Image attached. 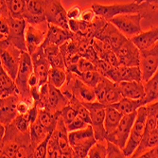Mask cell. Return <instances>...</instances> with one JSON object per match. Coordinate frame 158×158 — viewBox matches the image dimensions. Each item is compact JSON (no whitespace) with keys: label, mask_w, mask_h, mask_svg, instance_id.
Listing matches in <instances>:
<instances>
[{"label":"cell","mask_w":158,"mask_h":158,"mask_svg":"<svg viewBox=\"0 0 158 158\" xmlns=\"http://www.w3.org/2000/svg\"><path fill=\"white\" fill-rule=\"evenodd\" d=\"M5 135L0 144V157H34V148L31 145V133L25 134L20 132L13 122L5 125Z\"/></svg>","instance_id":"obj_1"},{"label":"cell","mask_w":158,"mask_h":158,"mask_svg":"<svg viewBox=\"0 0 158 158\" xmlns=\"http://www.w3.org/2000/svg\"><path fill=\"white\" fill-rule=\"evenodd\" d=\"M69 144L79 158L88 157V152L97 142L92 125L68 134Z\"/></svg>","instance_id":"obj_2"},{"label":"cell","mask_w":158,"mask_h":158,"mask_svg":"<svg viewBox=\"0 0 158 158\" xmlns=\"http://www.w3.org/2000/svg\"><path fill=\"white\" fill-rule=\"evenodd\" d=\"M33 72V64L31 54L27 51H22L20 66L17 77L15 79V82L20 94V98L26 99L34 104V100L31 93V88L28 86V79Z\"/></svg>","instance_id":"obj_3"},{"label":"cell","mask_w":158,"mask_h":158,"mask_svg":"<svg viewBox=\"0 0 158 158\" xmlns=\"http://www.w3.org/2000/svg\"><path fill=\"white\" fill-rule=\"evenodd\" d=\"M146 121H147V109L146 106H141L137 110L136 118L131 130L130 136L128 138L125 147L123 148V152L126 157H132L140 142L145 135L146 129Z\"/></svg>","instance_id":"obj_4"},{"label":"cell","mask_w":158,"mask_h":158,"mask_svg":"<svg viewBox=\"0 0 158 158\" xmlns=\"http://www.w3.org/2000/svg\"><path fill=\"white\" fill-rule=\"evenodd\" d=\"M147 6L142 3L138 4L136 2L127 3V4H112V5H100L93 4L92 9L96 11L97 15L104 18L108 22L114 16L125 13H138Z\"/></svg>","instance_id":"obj_5"},{"label":"cell","mask_w":158,"mask_h":158,"mask_svg":"<svg viewBox=\"0 0 158 158\" xmlns=\"http://www.w3.org/2000/svg\"><path fill=\"white\" fill-rule=\"evenodd\" d=\"M142 14L138 13H125L113 17L109 22L114 24L128 39H132L142 32L141 20Z\"/></svg>","instance_id":"obj_6"},{"label":"cell","mask_w":158,"mask_h":158,"mask_svg":"<svg viewBox=\"0 0 158 158\" xmlns=\"http://www.w3.org/2000/svg\"><path fill=\"white\" fill-rule=\"evenodd\" d=\"M0 46H1L0 47L1 48V53H0L1 66L15 81L20 66L22 51L7 43H1Z\"/></svg>","instance_id":"obj_7"},{"label":"cell","mask_w":158,"mask_h":158,"mask_svg":"<svg viewBox=\"0 0 158 158\" xmlns=\"http://www.w3.org/2000/svg\"><path fill=\"white\" fill-rule=\"evenodd\" d=\"M82 103L87 107L89 111L91 125L93 127L97 140H105L108 135L104 126L106 105L98 102V100L93 102H82Z\"/></svg>","instance_id":"obj_8"},{"label":"cell","mask_w":158,"mask_h":158,"mask_svg":"<svg viewBox=\"0 0 158 158\" xmlns=\"http://www.w3.org/2000/svg\"><path fill=\"white\" fill-rule=\"evenodd\" d=\"M136 114H137V112H135V113L123 116L118 126L116 128V130L107 135L106 140L112 141L113 143L117 144L123 150V148L125 147L126 143L128 141L129 136H130L131 130L135 123V120L136 118Z\"/></svg>","instance_id":"obj_9"},{"label":"cell","mask_w":158,"mask_h":158,"mask_svg":"<svg viewBox=\"0 0 158 158\" xmlns=\"http://www.w3.org/2000/svg\"><path fill=\"white\" fill-rule=\"evenodd\" d=\"M10 27V37L6 42L0 43H7L14 48L20 49L21 51H27L26 45V28L27 26V22L25 19H18L10 17L7 19Z\"/></svg>","instance_id":"obj_10"},{"label":"cell","mask_w":158,"mask_h":158,"mask_svg":"<svg viewBox=\"0 0 158 158\" xmlns=\"http://www.w3.org/2000/svg\"><path fill=\"white\" fill-rule=\"evenodd\" d=\"M142 81H147L158 69V41L152 48L140 51V65Z\"/></svg>","instance_id":"obj_11"},{"label":"cell","mask_w":158,"mask_h":158,"mask_svg":"<svg viewBox=\"0 0 158 158\" xmlns=\"http://www.w3.org/2000/svg\"><path fill=\"white\" fill-rule=\"evenodd\" d=\"M46 18L49 24L70 30L67 10L63 7L61 0H46Z\"/></svg>","instance_id":"obj_12"},{"label":"cell","mask_w":158,"mask_h":158,"mask_svg":"<svg viewBox=\"0 0 158 158\" xmlns=\"http://www.w3.org/2000/svg\"><path fill=\"white\" fill-rule=\"evenodd\" d=\"M107 79L114 83H119L121 81H143L142 73L139 66H126L119 65L118 67L112 66L108 72L105 74Z\"/></svg>","instance_id":"obj_13"},{"label":"cell","mask_w":158,"mask_h":158,"mask_svg":"<svg viewBox=\"0 0 158 158\" xmlns=\"http://www.w3.org/2000/svg\"><path fill=\"white\" fill-rule=\"evenodd\" d=\"M27 13L25 20L32 26H46V0H26Z\"/></svg>","instance_id":"obj_14"},{"label":"cell","mask_w":158,"mask_h":158,"mask_svg":"<svg viewBox=\"0 0 158 158\" xmlns=\"http://www.w3.org/2000/svg\"><path fill=\"white\" fill-rule=\"evenodd\" d=\"M33 71L39 79V86L48 82V73L51 68V64L45 53L43 46L34 51L31 55Z\"/></svg>","instance_id":"obj_15"},{"label":"cell","mask_w":158,"mask_h":158,"mask_svg":"<svg viewBox=\"0 0 158 158\" xmlns=\"http://www.w3.org/2000/svg\"><path fill=\"white\" fill-rule=\"evenodd\" d=\"M95 38L108 43L114 52L118 50L123 46L124 43L128 40V38L125 35H123V33L111 22H108L103 30Z\"/></svg>","instance_id":"obj_16"},{"label":"cell","mask_w":158,"mask_h":158,"mask_svg":"<svg viewBox=\"0 0 158 158\" xmlns=\"http://www.w3.org/2000/svg\"><path fill=\"white\" fill-rule=\"evenodd\" d=\"M116 54L121 65L139 66L140 65V50L134 44L131 39H128L123 46L116 51Z\"/></svg>","instance_id":"obj_17"},{"label":"cell","mask_w":158,"mask_h":158,"mask_svg":"<svg viewBox=\"0 0 158 158\" xmlns=\"http://www.w3.org/2000/svg\"><path fill=\"white\" fill-rule=\"evenodd\" d=\"M20 95L14 94L0 99V123L7 125L11 123L18 116L17 103Z\"/></svg>","instance_id":"obj_18"},{"label":"cell","mask_w":158,"mask_h":158,"mask_svg":"<svg viewBox=\"0 0 158 158\" xmlns=\"http://www.w3.org/2000/svg\"><path fill=\"white\" fill-rule=\"evenodd\" d=\"M48 31L39 28L35 26L27 24L26 28V45L27 52L31 55L41 48L46 41Z\"/></svg>","instance_id":"obj_19"},{"label":"cell","mask_w":158,"mask_h":158,"mask_svg":"<svg viewBox=\"0 0 158 158\" xmlns=\"http://www.w3.org/2000/svg\"><path fill=\"white\" fill-rule=\"evenodd\" d=\"M53 133L56 135L59 146L64 153V157H67V158L77 157L76 153L74 152L73 149L71 148V146L69 144V137H68L69 132L67 131L66 125L61 116L58 119V123H57V126H56Z\"/></svg>","instance_id":"obj_20"},{"label":"cell","mask_w":158,"mask_h":158,"mask_svg":"<svg viewBox=\"0 0 158 158\" xmlns=\"http://www.w3.org/2000/svg\"><path fill=\"white\" fill-rule=\"evenodd\" d=\"M73 37L74 32H72L70 30H65L64 27L48 23V30L45 42L60 47Z\"/></svg>","instance_id":"obj_21"},{"label":"cell","mask_w":158,"mask_h":158,"mask_svg":"<svg viewBox=\"0 0 158 158\" xmlns=\"http://www.w3.org/2000/svg\"><path fill=\"white\" fill-rule=\"evenodd\" d=\"M48 84H49V97H48V105L47 110L52 113H59L66 105L69 104V102L60 88L55 87L54 85L50 83Z\"/></svg>","instance_id":"obj_22"},{"label":"cell","mask_w":158,"mask_h":158,"mask_svg":"<svg viewBox=\"0 0 158 158\" xmlns=\"http://www.w3.org/2000/svg\"><path fill=\"white\" fill-rule=\"evenodd\" d=\"M123 98L140 99L145 97V88L143 81H121L118 83Z\"/></svg>","instance_id":"obj_23"},{"label":"cell","mask_w":158,"mask_h":158,"mask_svg":"<svg viewBox=\"0 0 158 158\" xmlns=\"http://www.w3.org/2000/svg\"><path fill=\"white\" fill-rule=\"evenodd\" d=\"M134 44L138 48V49L146 50L155 45L158 41V27H152L151 30L141 32L140 34L135 36L131 39Z\"/></svg>","instance_id":"obj_24"},{"label":"cell","mask_w":158,"mask_h":158,"mask_svg":"<svg viewBox=\"0 0 158 158\" xmlns=\"http://www.w3.org/2000/svg\"><path fill=\"white\" fill-rule=\"evenodd\" d=\"M0 83H1V86H0V97L1 98L14 94L20 95L15 81L8 74V72L2 66L0 67Z\"/></svg>","instance_id":"obj_25"},{"label":"cell","mask_w":158,"mask_h":158,"mask_svg":"<svg viewBox=\"0 0 158 158\" xmlns=\"http://www.w3.org/2000/svg\"><path fill=\"white\" fill-rule=\"evenodd\" d=\"M145 88V97L141 98L143 105H147L151 102L158 100V69L153 76L147 81H143Z\"/></svg>","instance_id":"obj_26"},{"label":"cell","mask_w":158,"mask_h":158,"mask_svg":"<svg viewBox=\"0 0 158 158\" xmlns=\"http://www.w3.org/2000/svg\"><path fill=\"white\" fill-rule=\"evenodd\" d=\"M123 118V114L112 105H107L105 108V119L104 126L107 134H110L116 130L119 122Z\"/></svg>","instance_id":"obj_27"},{"label":"cell","mask_w":158,"mask_h":158,"mask_svg":"<svg viewBox=\"0 0 158 158\" xmlns=\"http://www.w3.org/2000/svg\"><path fill=\"white\" fill-rule=\"evenodd\" d=\"M60 116H61V112L52 113L47 109L38 108V120L48 132H54Z\"/></svg>","instance_id":"obj_28"},{"label":"cell","mask_w":158,"mask_h":158,"mask_svg":"<svg viewBox=\"0 0 158 158\" xmlns=\"http://www.w3.org/2000/svg\"><path fill=\"white\" fill-rule=\"evenodd\" d=\"M155 146H158V130L155 129L154 131L146 134L143 136L139 146L132 155L133 158L140 157L142 153H144L146 151L150 150L151 148H153Z\"/></svg>","instance_id":"obj_29"},{"label":"cell","mask_w":158,"mask_h":158,"mask_svg":"<svg viewBox=\"0 0 158 158\" xmlns=\"http://www.w3.org/2000/svg\"><path fill=\"white\" fill-rule=\"evenodd\" d=\"M113 107H114L117 110H118L123 116L135 112H137V110L141 107L144 106L142 102V99H133L129 98H122L118 102L112 104Z\"/></svg>","instance_id":"obj_30"},{"label":"cell","mask_w":158,"mask_h":158,"mask_svg":"<svg viewBox=\"0 0 158 158\" xmlns=\"http://www.w3.org/2000/svg\"><path fill=\"white\" fill-rule=\"evenodd\" d=\"M49 133H52V132H48L37 118V120L31 126V145L34 148V151H35V148L38 146V144H40Z\"/></svg>","instance_id":"obj_31"},{"label":"cell","mask_w":158,"mask_h":158,"mask_svg":"<svg viewBox=\"0 0 158 158\" xmlns=\"http://www.w3.org/2000/svg\"><path fill=\"white\" fill-rule=\"evenodd\" d=\"M67 72L65 69L51 67L48 73V83L54 85L57 88H62L66 82Z\"/></svg>","instance_id":"obj_32"},{"label":"cell","mask_w":158,"mask_h":158,"mask_svg":"<svg viewBox=\"0 0 158 158\" xmlns=\"http://www.w3.org/2000/svg\"><path fill=\"white\" fill-rule=\"evenodd\" d=\"M7 3L9 6V10L11 17L18 18V19H25L27 13L26 0H10V2Z\"/></svg>","instance_id":"obj_33"},{"label":"cell","mask_w":158,"mask_h":158,"mask_svg":"<svg viewBox=\"0 0 158 158\" xmlns=\"http://www.w3.org/2000/svg\"><path fill=\"white\" fill-rule=\"evenodd\" d=\"M122 98H123V96H122L121 91L119 89L118 83H114V82L112 81L110 83V85H109L108 89H107L103 104L106 105V106L107 105H112L114 103L118 102Z\"/></svg>","instance_id":"obj_34"},{"label":"cell","mask_w":158,"mask_h":158,"mask_svg":"<svg viewBox=\"0 0 158 158\" xmlns=\"http://www.w3.org/2000/svg\"><path fill=\"white\" fill-rule=\"evenodd\" d=\"M89 158H107V140H97L88 152Z\"/></svg>","instance_id":"obj_35"},{"label":"cell","mask_w":158,"mask_h":158,"mask_svg":"<svg viewBox=\"0 0 158 158\" xmlns=\"http://www.w3.org/2000/svg\"><path fill=\"white\" fill-rule=\"evenodd\" d=\"M78 77L88 86H90L92 88H95L98 84V82L102 81L103 76L100 74L98 70H92V71H87V72L81 73L78 75Z\"/></svg>","instance_id":"obj_36"},{"label":"cell","mask_w":158,"mask_h":158,"mask_svg":"<svg viewBox=\"0 0 158 158\" xmlns=\"http://www.w3.org/2000/svg\"><path fill=\"white\" fill-rule=\"evenodd\" d=\"M47 157L48 158H62L64 157V153L59 146L58 140H57L56 135L53 133L48 146V155Z\"/></svg>","instance_id":"obj_37"},{"label":"cell","mask_w":158,"mask_h":158,"mask_svg":"<svg viewBox=\"0 0 158 158\" xmlns=\"http://www.w3.org/2000/svg\"><path fill=\"white\" fill-rule=\"evenodd\" d=\"M13 124L16 126V128L18 130L22 133H31V120H30V118H28L27 114H18L16 117V118L14 119L13 121Z\"/></svg>","instance_id":"obj_38"},{"label":"cell","mask_w":158,"mask_h":158,"mask_svg":"<svg viewBox=\"0 0 158 158\" xmlns=\"http://www.w3.org/2000/svg\"><path fill=\"white\" fill-rule=\"evenodd\" d=\"M52 134H53V132L49 133L47 135V137L43 140L40 144H38V146L35 148V151H34V157L35 158H45V157H47L48 142H49V139H50Z\"/></svg>","instance_id":"obj_39"},{"label":"cell","mask_w":158,"mask_h":158,"mask_svg":"<svg viewBox=\"0 0 158 158\" xmlns=\"http://www.w3.org/2000/svg\"><path fill=\"white\" fill-rule=\"evenodd\" d=\"M126 157L123 150L112 141L107 140V158H123Z\"/></svg>","instance_id":"obj_40"},{"label":"cell","mask_w":158,"mask_h":158,"mask_svg":"<svg viewBox=\"0 0 158 158\" xmlns=\"http://www.w3.org/2000/svg\"><path fill=\"white\" fill-rule=\"evenodd\" d=\"M77 69H78V73L77 75H80L81 73L87 72V71H92V70H97L96 65L94 63L91 61L87 60L84 57H81L80 60L77 63Z\"/></svg>","instance_id":"obj_41"},{"label":"cell","mask_w":158,"mask_h":158,"mask_svg":"<svg viewBox=\"0 0 158 158\" xmlns=\"http://www.w3.org/2000/svg\"><path fill=\"white\" fill-rule=\"evenodd\" d=\"M78 116V113L76 111V109L71 106L70 104L66 105L62 111H61V117L63 118L65 125H68L70 122H72L73 119Z\"/></svg>","instance_id":"obj_42"},{"label":"cell","mask_w":158,"mask_h":158,"mask_svg":"<svg viewBox=\"0 0 158 158\" xmlns=\"http://www.w3.org/2000/svg\"><path fill=\"white\" fill-rule=\"evenodd\" d=\"M48 59L51 64V67H57V68L66 70V64H65V60H64V57L62 51L58 52L55 55H52L50 57H48Z\"/></svg>","instance_id":"obj_43"},{"label":"cell","mask_w":158,"mask_h":158,"mask_svg":"<svg viewBox=\"0 0 158 158\" xmlns=\"http://www.w3.org/2000/svg\"><path fill=\"white\" fill-rule=\"evenodd\" d=\"M88 125H90V124H88L82 118H81L78 114V116L73 119L72 122H70L68 125H66V128H67V131L70 133V132H73V131L81 130V129H84Z\"/></svg>","instance_id":"obj_44"},{"label":"cell","mask_w":158,"mask_h":158,"mask_svg":"<svg viewBox=\"0 0 158 158\" xmlns=\"http://www.w3.org/2000/svg\"><path fill=\"white\" fill-rule=\"evenodd\" d=\"M10 33V27L9 25V22L6 18L0 17V34H1V39L0 42H6Z\"/></svg>","instance_id":"obj_45"},{"label":"cell","mask_w":158,"mask_h":158,"mask_svg":"<svg viewBox=\"0 0 158 158\" xmlns=\"http://www.w3.org/2000/svg\"><path fill=\"white\" fill-rule=\"evenodd\" d=\"M81 55V57H84V58H86L87 60L91 61L94 64H96L99 60V57H98V53H97V51L94 48L92 44L89 47L86 48L85 50Z\"/></svg>","instance_id":"obj_46"},{"label":"cell","mask_w":158,"mask_h":158,"mask_svg":"<svg viewBox=\"0 0 158 158\" xmlns=\"http://www.w3.org/2000/svg\"><path fill=\"white\" fill-rule=\"evenodd\" d=\"M34 104L27 102L26 99H23V98H20L19 102L17 103V113L18 114H26L28 113V111L31 110V108L33 106Z\"/></svg>","instance_id":"obj_47"},{"label":"cell","mask_w":158,"mask_h":158,"mask_svg":"<svg viewBox=\"0 0 158 158\" xmlns=\"http://www.w3.org/2000/svg\"><path fill=\"white\" fill-rule=\"evenodd\" d=\"M97 16L98 15H97L96 11L91 8V9H87V10H84L81 11L80 20H82V21H85V22H89V23H93Z\"/></svg>","instance_id":"obj_48"},{"label":"cell","mask_w":158,"mask_h":158,"mask_svg":"<svg viewBox=\"0 0 158 158\" xmlns=\"http://www.w3.org/2000/svg\"><path fill=\"white\" fill-rule=\"evenodd\" d=\"M81 8L76 5L74 7H72L71 9H69L67 10V17L68 20H80L81 17Z\"/></svg>","instance_id":"obj_49"},{"label":"cell","mask_w":158,"mask_h":158,"mask_svg":"<svg viewBox=\"0 0 158 158\" xmlns=\"http://www.w3.org/2000/svg\"><path fill=\"white\" fill-rule=\"evenodd\" d=\"M0 14H1L0 17H3L6 19L10 17L9 6H8V3L6 0H0Z\"/></svg>","instance_id":"obj_50"},{"label":"cell","mask_w":158,"mask_h":158,"mask_svg":"<svg viewBox=\"0 0 158 158\" xmlns=\"http://www.w3.org/2000/svg\"><path fill=\"white\" fill-rule=\"evenodd\" d=\"M140 158H158V146L146 151L144 153L141 154Z\"/></svg>","instance_id":"obj_51"},{"label":"cell","mask_w":158,"mask_h":158,"mask_svg":"<svg viewBox=\"0 0 158 158\" xmlns=\"http://www.w3.org/2000/svg\"><path fill=\"white\" fill-rule=\"evenodd\" d=\"M28 86H30V88H33V87H36V86H39V79L34 72L31 74L30 79H28Z\"/></svg>","instance_id":"obj_52"},{"label":"cell","mask_w":158,"mask_h":158,"mask_svg":"<svg viewBox=\"0 0 158 158\" xmlns=\"http://www.w3.org/2000/svg\"><path fill=\"white\" fill-rule=\"evenodd\" d=\"M156 129L158 130V118H157V122H156Z\"/></svg>","instance_id":"obj_53"},{"label":"cell","mask_w":158,"mask_h":158,"mask_svg":"<svg viewBox=\"0 0 158 158\" xmlns=\"http://www.w3.org/2000/svg\"><path fill=\"white\" fill-rule=\"evenodd\" d=\"M6 1H7V2H10V0H6Z\"/></svg>","instance_id":"obj_54"}]
</instances>
